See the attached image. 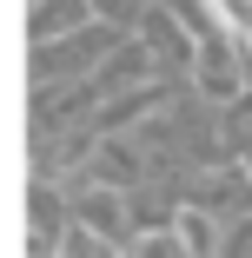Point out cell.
I'll return each mask as SVG.
<instances>
[{
  "instance_id": "6",
  "label": "cell",
  "mask_w": 252,
  "mask_h": 258,
  "mask_svg": "<svg viewBox=\"0 0 252 258\" xmlns=\"http://www.w3.org/2000/svg\"><path fill=\"white\" fill-rule=\"evenodd\" d=\"M213 7V27L232 40V53L245 60V80H252V0H206Z\"/></svg>"
},
{
  "instance_id": "2",
  "label": "cell",
  "mask_w": 252,
  "mask_h": 258,
  "mask_svg": "<svg viewBox=\"0 0 252 258\" xmlns=\"http://www.w3.org/2000/svg\"><path fill=\"white\" fill-rule=\"evenodd\" d=\"M192 80H199V93H206L213 106H232V99H239V86H245V60L232 53V40H226V33H213V40H199V60H192Z\"/></svg>"
},
{
  "instance_id": "9",
  "label": "cell",
  "mask_w": 252,
  "mask_h": 258,
  "mask_svg": "<svg viewBox=\"0 0 252 258\" xmlns=\"http://www.w3.org/2000/svg\"><path fill=\"white\" fill-rule=\"evenodd\" d=\"M213 205H252V185L232 166H219V179H206V212H213Z\"/></svg>"
},
{
  "instance_id": "3",
  "label": "cell",
  "mask_w": 252,
  "mask_h": 258,
  "mask_svg": "<svg viewBox=\"0 0 252 258\" xmlns=\"http://www.w3.org/2000/svg\"><path fill=\"white\" fill-rule=\"evenodd\" d=\"M139 33H146V53H160V67H192L199 60V33L179 20V7H146Z\"/></svg>"
},
{
  "instance_id": "7",
  "label": "cell",
  "mask_w": 252,
  "mask_h": 258,
  "mask_svg": "<svg viewBox=\"0 0 252 258\" xmlns=\"http://www.w3.org/2000/svg\"><path fill=\"white\" fill-rule=\"evenodd\" d=\"M120 258H192V245L179 238V225L166 219V225H146V232H133L126 245H120Z\"/></svg>"
},
{
  "instance_id": "5",
  "label": "cell",
  "mask_w": 252,
  "mask_h": 258,
  "mask_svg": "<svg viewBox=\"0 0 252 258\" xmlns=\"http://www.w3.org/2000/svg\"><path fill=\"white\" fill-rule=\"evenodd\" d=\"M73 219L86 225V238H113V232H120V219H126V199H120V192H107V185H86V192L73 199Z\"/></svg>"
},
{
  "instance_id": "10",
  "label": "cell",
  "mask_w": 252,
  "mask_h": 258,
  "mask_svg": "<svg viewBox=\"0 0 252 258\" xmlns=\"http://www.w3.org/2000/svg\"><path fill=\"white\" fill-rule=\"evenodd\" d=\"M86 14L99 27H133V20H146V0H86Z\"/></svg>"
},
{
  "instance_id": "1",
  "label": "cell",
  "mask_w": 252,
  "mask_h": 258,
  "mask_svg": "<svg viewBox=\"0 0 252 258\" xmlns=\"http://www.w3.org/2000/svg\"><path fill=\"white\" fill-rule=\"evenodd\" d=\"M107 46H113V33L107 27H80V33H67L60 46H33V86H46V80H73V73H86L93 60H107Z\"/></svg>"
},
{
  "instance_id": "8",
  "label": "cell",
  "mask_w": 252,
  "mask_h": 258,
  "mask_svg": "<svg viewBox=\"0 0 252 258\" xmlns=\"http://www.w3.org/2000/svg\"><path fill=\"white\" fill-rule=\"evenodd\" d=\"M173 225H179V238L192 245V258H213V251H219V219L206 212V205H179Z\"/></svg>"
},
{
  "instance_id": "4",
  "label": "cell",
  "mask_w": 252,
  "mask_h": 258,
  "mask_svg": "<svg viewBox=\"0 0 252 258\" xmlns=\"http://www.w3.org/2000/svg\"><path fill=\"white\" fill-rule=\"evenodd\" d=\"M139 172H146V159H139L133 139H107V146H93V159H86V185H107V192L139 185Z\"/></svg>"
}]
</instances>
